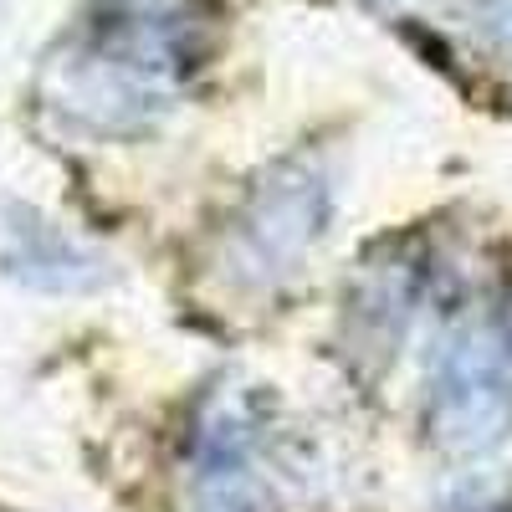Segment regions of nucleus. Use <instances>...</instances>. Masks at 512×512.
I'll list each match as a JSON object with an SVG mask.
<instances>
[{
	"mask_svg": "<svg viewBox=\"0 0 512 512\" xmlns=\"http://www.w3.org/2000/svg\"><path fill=\"white\" fill-rule=\"evenodd\" d=\"M431 431L451 451H487L512 431V349L497 328L451 338L431 379Z\"/></svg>",
	"mask_w": 512,
	"mask_h": 512,
	"instance_id": "obj_1",
	"label": "nucleus"
}]
</instances>
